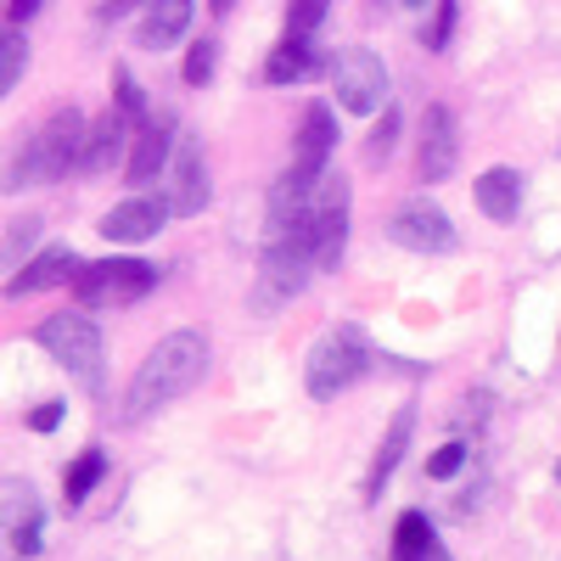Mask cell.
I'll use <instances>...</instances> for the list:
<instances>
[{
  "instance_id": "6da1fadb",
  "label": "cell",
  "mask_w": 561,
  "mask_h": 561,
  "mask_svg": "<svg viewBox=\"0 0 561 561\" xmlns=\"http://www.w3.org/2000/svg\"><path fill=\"white\" fill-rule=\"evenodd\" d=\"M208 370V337L203 332H169L147 359L135 365V377L124 388V421H152L163 404H174L180 393H192Z\"/></svg>"
},
{
  "instance_id": "7a4b0ae2",
  "label": "cell",
  "mask_w": 561,
  "mask_h": 561,
  "mask_svg": "<svg viewBox=\"0 0 561 561\" xmlns=\"http://www.w3.org/2000/svg\"><path fill=\"white\" fill-rule=\"evenodd\" d=\"M84 113L79 107H57L51 118L39 124V135L28 140L23 152H12V169H7V192H23V185H51V180H68V169H79L84 158Z\"/></svg>"
},
{
  "instance_id": "3957f363",
  "label": "cell",
  "mask_w": 561,
  "mask_h": 561,
  "mask_svg": "<svg viewBox=\"0 0 561 561\" xmlns=\"http://www.w3.org/2000/svg\"><path fill=\"white\" fill-rule=\"evenodd\" d=\"M34 343L51 354L68 377L84 393H102L107 388V348H102V325L90 320L84 309H57L34 325Z\"/></svg>"
},
{
  "instance_id": "277c9868",
  "label": "cell",
  "mask_w": 561,
  "mask_h": 561,
  "mask_svg": "<svg viewBox=\"0 0 561 561\" xmlns=\"http://www.w3.org/2000/svg\"><path fill=\"white\" fill-rule=\"evenodd\" d=\"M320 270L309 230H287V237H270L259 253V287H253V309L275 314L287 298H298L309 287V275Z\"/></svg>"
},
{
  "instance_id": "5b68a950",
  "label": "cell",
  "mask_w": 561,
  "mask_h": 561,
  "mask_svg": "<svg viewBox=\"0 0 561 561\" xmlns=\"http://www.w3.org/2000/svg\"><path fill=\"white\" fill-rule=\"evenodd\" d=\"M370 370V343H365V332L359 325H332L314 348H309V365H304V388H309V399H320V404H332L343 388H354L359 377Z\"/></svg>"
},
{
  "instance_id": "8992f818",
  "label": "cell",
  "mask_w": 561,
  "mask_h": 561,
  "mask_svg": "<svg viewBox=\"0 0 561 561\" xmlns=\"http://www.w3.org/2000/svg\"><path fill=\"white\" fill-rule=\"evenodd\" d=\"M152 287H158V270H152L147 259H129V253H118V259H96V264H84V270L73 275V298H79L84 309L140 304Z\"/></svg>"
},
{
  "instance_id": "52a82bcc",
  "label": "cell",
  "mask_w": 561,
  "mask_h": 561,
  "mask_svg": "<svg viewBox=\"0 0 561 561\" xmlns=\"http://www.w3.org/2000/svg\"><path fill=\"white\" fill-rule=\"evenodd\" d=\"M332 84H337V107L365 118L388 102V62L365 51V45H348V51L332 57Z\"/></svg>"
},
{
  "instance_id": "ba28073f",
  "label": "cell",
  "mask_w": 561,
  "mask_h": 561,
  "mask_svg": "<svg viewBox=\"0 0 561 561\" xmlns=\"http://www.w3.org/2000/svg\"><path fill=\"white\" fill-rule=\"evenodd\" d=\"M388 237H393L404 253H427V259H444V253H455V248H460L449 214H444L438 203H427V197L399 203V208H393V219H388Z\"/></svg>"
},
{
  "instance_id": "9c48e42d",
  "label": "cell",
  "mask_w": 561,
  "mask_h": 561,
  "mask_svg": "<svg viewBox=\"0 0 561 561\" xmlns=\"http://www.w3.org/2000/svg\"><path fill=\"white\" fill-rule=\"evenodd\" d=\"M348 174H325L320 180V197H314V214H309V242H314V259L320 270H337L343 264V248H348Z\"/></svg>"
},
{
  "instance_id": "30bf717a",
  "label": "cell",
  "mask_w": 561,
  "mask_h": 561,
  "mask_svg": "<svg viewBox=\"0 0 561 561\" xmlns=\"http://www.w3.org/2000/svg\"><path fill=\"white\" fill-rule=\"evenodd\" d=\"M460 163V129H455V113L444 102H433L421 113V135H415V180L421 185H444Z\"/></svg>"
},
{
  "instance_id": "8fae6325",
  "label": "cell",
  "mask_w": 561,
  "mask_h": 561,
  "mask_svg": "<svg viewBox=\"0 0 561 561\" xmlns=\"http://www.w3.org/2000/svg\"><path fill=\"white\" fill-rule=\"evenodd\" d=\"M174 147H180V124H174V113H152L147 124L135 129V147H129L124 180H129V185H152V180L174 163Z\"/></svg>"
},
{
  "instance_id": "7c38bea8",
  "label": "cell",
  "mask_w": 561,
  "mask_h": 561,
  "mask_svg": "<svg viewBox=\"0 0 561 561\" xmlns=\"http://www.w3.org/2000/svg\"><path fill=\"white\" fill-rule=\"evenodd\" d=\"M169 208L180 219H197L208 208V158L197 135H180L174 163H169Z\"/></svg>"
},
{
  "instance_id": "4fadbf2b",
  "label": "cell",
  "mask_w": 561,
  "mask_h": 561,
  "mask_svg": "<svg viewBox=\"0 0 561 561\" xmlns=\"http://www.w3.org/2000/svg\"><path fill=\"white\" fill-rule=\"evenodd\" d=\"M169 203H158V197H124L113 214H102L96 219V230H102V242H118V248H140V242H152L158 230L169 225Z\"/></svg>"
},
{
  "instance_id": "5bb4252c",
  "label": "cell",
  "mask_w": 561,
  "mask_h": 561,
  "mask_svg": "<svg viewBox=\"0 0 561 561\" xmlns=\"http://www.w3.org/2000/svg\"><path fill=\"white\" fill-rule=\"evenodd\" d=\"M129 113L124 107H107V113H96L90 118V135H84V158H79V174H107L118 158H124V147H135L129 140Z\"/></svg>"
},
{
  "instance_id": "9a60e30c",
  "label": "cell",
  "mask_w": 561,
  "mask_h": 561,
  "mask_svg": "<svg viewBox=\"0 0 561 561\" xmlns=\"http://www.w3.org/2000/svg\"><path fill=\"white\" fill-rule=\"evenodd\" d=\"M84 264H79V253L68 248V242H57V248H39L18 275H7V298H23V293H45V287H68V280L79 275Z\"/></svg>"
},
{
  "instance_id": "2e32d148",
  "label": "cell",
  "mask_w": 561,
  "mask_h": 561,
  "mask_svg": "<svg viewBox=\"0 0 561 561\" xmlns=\"http://www.w3.org/2000/svg\"><path fill=\"white\" fill-rule=\"evenodd\" d=\"M192 12H197V0H147V7H140L135 45L140 51H169V45H180L185 28H192Z\"/></svg>"
},
{
  "instance_id": "e0dca14e",
  "label": "cell",
  "mask_w": 561,
  "mask_h": 561,
  "mask_svg": "<svg viewBox=\"0 0 561 561\" xmlns=\"http://www.w3.org/2000/svg\"><path fill=\"white\" fill-rule=\"evenodd\" d=\"M337 152V107L325 102H309L298 113V135H293V163L304 169H320L325 174V158Z\"/></svg>"
},
{
  "instance_id": "ac0fdd59",
  "label": "cell",
  "mask_w": 561,
  "mask_h": 561,
  "mask_svg": "<svg viewBox=\"0 0 561 561\" xmlns=\"http://www.w3.org/2000/svg\"><path fill=\"white\" fill-rule=\"evenodd\" d=\"M410 433H415V404H399L393 421H388V433H382V444H377V455H370L365 500H382V489H388L393 472H399V460L410 455Z\"/></svg>"
},
{
  "instance_id": "d6986e66",
  "label": "cell",
  "mask_w": 561,
  "mask_h": 561,
  "mask_svg": "<svg viewBox=\"0 0 561 561\" xmlns=\"http://www.w3.org/2000/svg\"><path fill=\"white\" fill-rule=\"evenodd\" d=\"M314 73H332V57L314 51V39H298V34L280 39L264 62V84H304Z\"/></svg>"
},
{
  "instance_id": "ffe728a7",
  "label": "cell",
  "mask_w": 561,
  "mask_h": 561,
  "mask_svg": "<svg viewBox=\"0 0 561 561\" xmlns=\"http://www.w3.org/2000/svg\"><path fill=\"white\" fill-rule=\"evenodd\" d=\"M472 192H478V208L494 225H511V219L523 214V174L517 169H483Z\"/></svg>"
},
{
  "instance_id": "44dd1931",
  "label": "cell",
  "mask_w": 561,
  "mask_h": 561,
  "mask_svg": "<svg viewBox=\"0 0 561 561\" xmlns=\"http://www.w3.org/2000/svg\"><path fill=\"white\" fill-rule=\"evenodd\" d=\"M7 523H12V550L39 556V500L23 478H7Z\"/></svg>"
},
{
  "instance_id": "7402d4cb",
  "label": "cell",
  "mask_w": 561,
  "mask_h": 561,
  "mask_svg": "<svg viewBox=\"0 0 561 561\" xmlns=\"http://www.w3.org/2000/svg\"><path fill=\"white\" fill-rule=\"evenodd\" d=\"M388 561H444V556H438V528L421 517V511H404V517L393 523Z\"/></svg>"
},
{
  "instance_id": "603a6c76",
  "label": "cell",
  "mask_w": 561,
  "mask_h": 561,
  "mask_svg": "<svg viewBox=\"0 0 561 561\" xmlns=\"http://www.w3.org/2000/svg\"><path fill=\"white\" fill-rule=\"evenodd\" d=\"M102 478H107V455L90 444L79 460H68V472H62V500H68V505H84L90 489H96Z\"/></svg>"
},
{
  "instance_id": "cb8c5ba5",
  "label": "cell",
  "mask_w": 561,
  "mask_h": 561,
  "mask_svg": "<svg viewBox=\"0 0 561 561\" xmlns=\"http://www.w3.org/2000/svg\"><path fill=\"white\" fill-rule=\"evenodd\" d=\"M23 68H28V39H23V28L12 23L7 34H0V90H18V79H23Z\"/></svg>"
},
{
  "instance_id": "d4e9b609",
  "label": "cell",
  "mask_w": 561,
  "mask_h": 561,
  "mask_svg": "<svg viewBox=\"0 0 561 561\" xmlns=\"http://www.w3.org/2000/svg\"><path fill=\"white\" fill-rule=\"evenodd\" d=\"M399 107H382V118L377 124H370V135H365V158L370 163H388L393 158V147H399Z\"/></svg>"
},
{
  "instance_id": "484cf974",
  "label": "cell",
  "mask_w": 561,
  "mask_h": 561,
  "mask_svg": "<svg viewBox=\"0 0 561 561\" xmlns=\"http://www.w3.org/2000/svg\"><path fill=\"white\" fill-rule=\"evenodd\" d=\"M214 68H219V45H214V39H197L192 51H185V68H180V79L192 84V90H203V84L214 79Z\"/></svg>"
},
{
  "instance_id": "4316f807",
  "label": "cell",
  "mask_w": 561,
  "mask_h": 561,
  "mask_svg": "<svg viewBox=\"0 0 561 561\" xmlns=\"http://www.w3.org/2000/svg\"><path fill=\"white\" fill-rule=\"evenodd\" d=\"M455 23H460V0H438L433 23L421 28V45H427V51H444V45L455 39Z\"/></svg>"
},
{
  "instance_id": "83f0119b",
  "label": "cell",
  "mask_w": 561,
  "mask_h": 561,
  "mask_svg": "<svg viewBox=\"0 0 561 561\" xmlns=\"http://www.w3.org/2000/svg\"><path fill=\"white\" fill-rule=\"evenodd\" d=\"M466 460H472V444H466V438H449L444 449H433V460H427V478H438V483H449L455 472H460V466Z\"/></svg>"
},
{
  "instance_id": "f1b7e54d",
  "label": "cell",
  "mask_w": 561,
  "mask_h": 561,
  "mask_svg": "<svg viewBox=\"0 0 561 561\" xmlns=\"http://www.w3.org/2000/svg\"><path fill=\"white\" fill-rule=\"evenodd\" d=\"M325 7H332V0H293V7H287V34L314 39V28L325 23Z\"/></svg>"
},
{
  "instance_id": "f546056e",
  "label": "cell",
  "mask_w": 561,
  "mask_h": 561,
  "mask_svg": "<svg viewBox=\"0 0 561 561\" xmlns=\"http://www.w3.org/2000/svg\"><path fill=\"white\" fill-rule=\"evenodd\" d=\"M34 242H39V219H34V214L7 225V264H12V275H18V259H34V253H28Z\"/></svg>"
},
{
  "instance_id": "4dcf8cb0",
  "label": "cell",
  "mask_w": 561,
  "mask_h": 561,
  "mask_svg": "<svg viewBox=\"0 0 561 561\" xmlns=\"http://www.w3.org/2000/svg\"><path fill=\"white\" fill-rule=\"evenodd\" d=\"M113 90H118V102H113V107H124V113H129L135 124H147V118H152V107H147V96H140V84H135V79H129L124 68L113 73Z\"/></svg>"
},
{
  "instance_id": "1f68e13d",
  "label": "cell",
  "mask_w": 561,
  "mask_h": 561,
  "mask_svg": "<svg viewBox=\"0 0 561 561\" xmlns=\"http://www.w3.org/2000/svg\"><path fill=\"white\" fill-rule=\"evenodd\" d=\"M62 415H68L62 399H45V404H34V410L23 415V427H28V433H57V427H62Z\"/></svg>"
},
{
  "instance_id": "d6a6232c",
  "label": "cell",
  "mask_w": 561,
  "mask_h": 561,
  "mask_svg": "<svg viewBox=\"0 0 561 561\" xmlns=\"http://www.w3.org/2000/svg\"><path fill=\"white\" fill-rule=\"evenodd\" d=\"M135 7H147V0H102V7H96V23H118V18H129Z\"/></svg>"
},
{
  "instance_id": "836d02e7",
  "label": "cell",
  "mask_w": 561,
  "mask_h": 561,
  "mask_svg": "<svg viewBox=\"0 0 561 561\" xmlns=\"http://www.w3.org/2000/svg\"><path fill=\"white\" fill-rule=\"evenodd\" d=\"M34 12H39V0H7V18H12L18 28H23V23H28Z\"/></svg>"
},
{
  "instance_id": "e575fe53",
  "label": "cell",
  "mask_w": 561,
  "mask_h": 561,
  "mask_svg": "<svg viewBox=\"0 0 561 561\" xmlns=\"http://www.w3.org/2000/svg\"><path fill=\"white\" fill-rule=\"evenodd\" d=\"M230 7H237V0H208V12H214V18H225Z\"/></svg>"
},
{
  "instance_id": "d590c367",
  "label": "cell",
  "mask_w": 561,
  "mask_h": 561,
  "mask_svg": "<svg viewBox=\"0 0 561 561\" xmlns=\"http://www.w3.org/2000/svg\"><path fill=\"white\" fill-rule=\"evenodd\" d=\"M404 7H415V12H421V7H427V0H404Z\"/></svg>"
}]
</instances>
